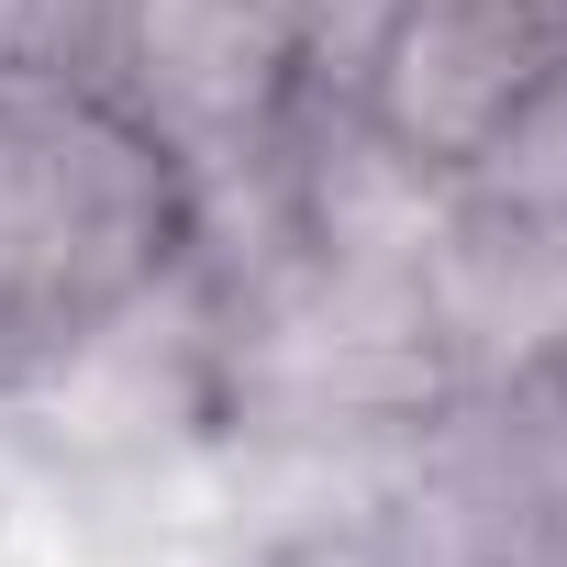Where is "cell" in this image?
<instances>
[{
    "instance_id": "obj_4",
    "label": "cell",
    "mask_w": 567,
    "mask_h": 567,
    "mask_svg": "<svg viewBox=\"0 0 567 567\" xmlns=\"http://www.w3.org/2000/svg\"><path fill=\"white\" fill-rule=\"evenodd\" d=\"M445 212L512 245H567V56L512 101V123L445 178Z\"/></svg>"
},
{
    "instance_id": "obj_1",
    "label": "cell",
    "mask_w": 567,
    "mask_h": 567,
    "mask_svg": "<svg viewBox=\"0 0 567 567\" xmlns=\"http://www.w3.org/2000/svg\"><path fill=\"white\" fill-rule=\"evenodd\" d=\"M200 256V189L79 68H0V379L112 346Z\"/></svg>"
},
{
    "instance_id": "obj_5",
    "label": "cell",
    "mask_w": 567,
    "mask_h": 567,
    "mask_svg": "<svg viewBox=\"0 0 567 567\" xmlns=\"http://www.w3.org/2000/svg\"><path fill=\"white\" fill-rule=\"evenodd\" d=\"M278 12L301 23V45H312V79L346 101V90H357V68H368V34H379V0H278Z\"/></svg>"
},
{
    "instance_id": "obj_6",
    "label": "cell",
    "mask_w": 567,
    "mask_h": 567,
    "mask_svg": "<svg viewBox=\"0 0 567 567\" xmlns=\"http://www.w3.org/2000/svg\"><path fill=\"white\" fill-rule=\"evenodd\" d=\"M79 56V0H0V68H68Z\"/></svg>"
},
{
    "instance_id": "obj_3",
    "label": "cell",
    "mask_w": 567,
    "mask_h": 567,
    "mask_svg": "<svg viewBox=\"0 0 567 567\" xmlns=\"http://www.w3.org/2000/svg\"><path fill=\"white\" fill-rule=\"evenodd\" d=\"M567 56V0H379L346 112L423 178H456Z\"/></svg>"
},
{
    "instance_id": "obj_2",
    "label": "cell",
    "mask_w": 567,
    "mask_h": 567,
    "mask_svg": "<svg viewBox=\"0 0 567 567\" xmlns=\"http://www.w3.org/2000/svg\"><path fill=\"white\" fill-rule=\"evenodd\" d=\"M79 79H101L200 189V223L234 189H290V145L334 101L278 0H79Z\"/></svg>"
}]
</instances>
